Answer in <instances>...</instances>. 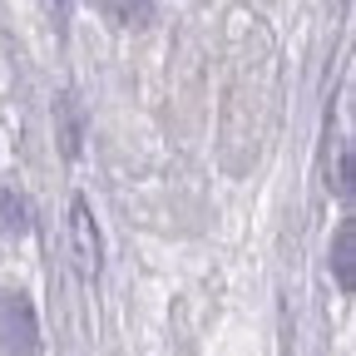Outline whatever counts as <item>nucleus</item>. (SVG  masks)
Wrapping results in <instances>:
<instances>
[{
  "label": "nucleus",
  "instance_id": "obj_1",
  "mask_svg": "<svg viewBox=\"0 0 356 356\" xmlns=\"http://www.w3.org/2000/svg\"><path fill=\"white\" fill-rule=\"evenodd\" d=\"M0 356H40V322L20 292H0Z\"/></svg>",
  "mask_w": 356,
  "mask_h": 356
},
{
  "label": "nucleus",
  "instance_id": "obj_2",
  "mask_svg": "<svg viewBox=\"0 0 356 356\" xmlns=\"http://www.w3.org/2000/svg\"><path fill=\"white\" fill-rule=\"evenodd\" d=\"M70 252H74L79 277L95 282V277H99L104 252H99V228H95V213H89V203H84V198H74V203H70Z\"/></svg>",
  "mask_w": 356,
  "mask_h": 356
},
{
  "label": "nucleus",
  "instance_id": "obj_3",
  "mask_svg": "<svg viewBox=\"0 0 356 356\" xmlns=\"http://www.w3.org/2000/svg\"><path fill=\"white\" fill-rule=\"evenodd\" d=\"M332 262H337V287L351 292V287H356V228H351V222H341V228H337Z\"/></svg>",
  "mask_w": 356,
  "mask_h": 356
},
{
  "label": "nucleus",
  "instance_id": "obj_4",
  "mask_svg": "<svg viewBox=\"0 0 356 356\" xmlns=\"http://www.w3.org/2000/svg\"><path fill=\"white\" fill-rule=\"evenodd\" d=\"M99 10L119 25V30H139L154 15V0H99Z\"/></svg>",
  "mask_w": 356,
  "mask_h": 356
},
{
  "label": "nucleus",
  "instance_id": "obj_5",
  "mask_svg": "<svg viewBox=\"0 0 356 356\" xmlns=\"http://www.w3.org/2000/svg\"><path fill=\"white\" fill-rule=\"evenodd\" d=\"M30 228V213H25V198L20 193H10V188H0V233H10V238H20Z\"/></svg>",
  "mask_w": 356,
  "mask_h": 356
},
{
  "label": "nucleus",
  "instance_id": "obj_6",
  "mask_svg": "<svg viewBox=\"0 0 356 356\" xmlns=\"http://www.w3.org/2000/svg\"><path fill=\"white\" fill-rule=\"evenodd\" d=\"M70 6H74V0H50V10H55V20H60V25L70 20Z\"/></svg>",
  "mask_w": 356,
  "mask_h": 356
}]
</instances>
